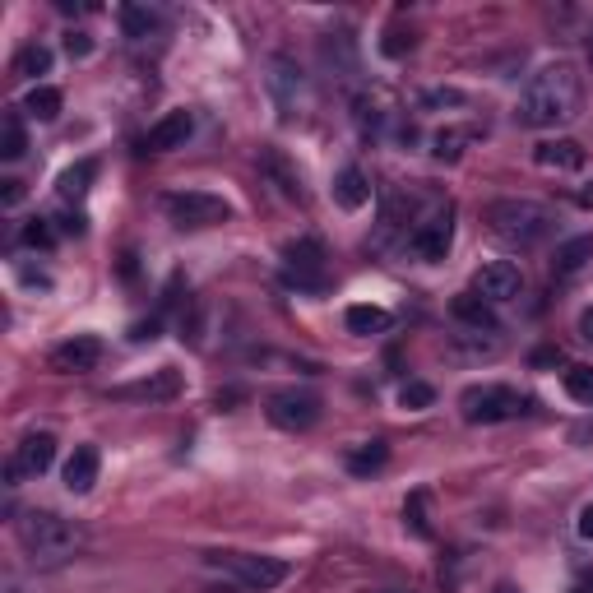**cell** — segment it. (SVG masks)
<instances>
[{"mask_svg":"<svg viewBox=\"0 0 593 593\" xmlns=\"http://www.w3.org/2000/svg\"><path fill=\"white\" fill-rule=\"evenodd\" d=\"M98 362H102V343L93 334H75V339L51 348V366L56 371H93Z\"/></svg>","mask_w":593,"mask_h":593,"instance_id":"obj_14","label":"cell"},{"mask_svg":"<svg viewBox=\"0 0 593 593\" xmlns=\"http://www.w3.org/2000/svg\"><path fill=\"white\" fill-rule=\"evenodd\" d=\"M93 177H98V163H93V158H84V163H75V167H65L61 181H56V195H61L65 204H79L84 195H89Z\"/></svg>","mask_w":593,"mask_h":593,"instance_id":"obj_19","label":"cell"},{"mask_svg":"<svg viewBox=\"0 0 593 593\" xmlns=\"http://www.w3.org/2000/svg\"><path fill=\"white\" fill-rule=\"evenodd\" d=\"M98 468H102V455H98V445H75V455L65 459V487L75 496L93 492V482H98Z\"/></svg>","mask_w":593,"mask_h":593,"instance_id":"obj_16","label":"cell"},{"mask_svg":"<svg viewBox=\"0 0 593 593\" xmlns=\"http://www.w3.org/2000/svg\"><path fill=\"white\" fill-rule=\"evenodd\" d=\"M51 464H56V436H51V431H33V436H24V441H19V450H14V459H10V482H19V478H42Z\"/></svg>","mask_w":593,"mask_h":593,"instance_id":"obj_11","label":"cell"},{"mask_svg":"<svg viewBox=\"0 0 593 593\" xmlns=\"http://www.w3.org/2000/svg\"><path fill=\"white\" fill-rule=\"evenodd\" d=\"M380 51H385V56H404V51H413V33H404V28H390V33H385V42H380Z\"/></svg>","mask_w":593,"mask_h":593,"instance_id":"obj_33","label":"cell"},{"mask_svg":"<svg viewBox=\"0 0 593 593\" xmlns=\"http://www.w3.org/2000/svg\"><path fill=\"white\" fill-rule=\"evenodd\" d=\"M28 153V130H24V112H5V121H0V158L5 163H19Z\"/></svg>","mask_w":593,"mask_h":593,"instance_id":"obj_20","label":"cell"},{"mask_svg":"<svg viewBox=\"0 0 593 593\" xmlns=\"http://www.w3.org/2000/svg\"><path fill=\"white\" fill-rule=\"evenodd\" d=\"M283 265H288V283L292 288H320L325 283V246H320L316 237L306 241H288L283 246Z\"/></svg>","mask_w":593,"mask_h":593,"instance_id":"obj_10","label":"cell"},{"mask_svg":"<svg viewBox=\"0 0 593 593\" xmlns=\"http://www.w3.org/2000/svg\"><path fill=\"white\" fill-rule=\"evenodd\" d=\"M575 529H580V538H584V543H593V501L580 510V524H575Z\"/></svg>","mask_w":593,"mask_h":593,"instance_id":"obj_36","label":"cell"},{"mask_svg":"<svg viewBox=\"0 0 593 593\" xmlns=\"http://www.w3.org/2000/svg\"><path fill=\"white\" fill-rule=\"evenodd\" d=\"M450 311H455L464 325H473V329H496V320H492V306L482 302L478 292H459L455 302H450Z\"/></svg>","mask_w":593,"mask_h":593,"instance_id":"obj_25","label":"cell"},{"mask_svg":"<svg viewBox=\"0 0 593 593\" xmlns=\"http://www.w3.org/2000/svg\"><path fill=\"white\" fill-rule=\"evenodd\" d=\"M404 524L417 533V538H431V524H427V492H413L404 501Z\"/></svg>","mask_w":593,"mask_h":593,"instance_id":"obj_28","label":"cell"},{"mask_svg":"<svg viewBox=\"0 0 593 593\" xmlns=\"http://www.w3.org/2000/svg\"><path fill=\"white\" fill-rule=\"evenodd\" d=\"M195 135V116L190 112H167L158 126L144 135V149L149 153H172V149H186V139Z\"/></svg>","mask_w":593,"mask_h":593,"instance_id":"obj_15","label":"cell"},{"mask_svg":"<svg viewBox=\"0 0 593 593\" xmlns=\"http://www.w3.org/2000/svg\"><path fill=\"white\" fill-rule=\"evenodd\" d=\"M269 70H274V75H269V89H274V102H278V112H283V121L302 116V107H306V79H302V70H297L292 61H283V56H278Z\"/></svg>","mask_w":593,"mask_h":593,"instance_id":"obj_13","label":"cell"},{"mask_svg":"<svg viewBox=\"0 0 593 593\" xmlns=\"http://www.w3.org/2000/svg\"><path fill=\"white\" fill-rule=\"evenodd\" d=\"M450 241H455V209H450V204H436V214L417 223L413 255L417 260H427V265H436V260L450 255Z\"/></svg>","mask_w":593,"mask_h":593,"instance_id":"obj_8","label":"cell"},{"mask_svg":"<svg viewBox=\"0 0 593 593\" xmlns=\"http://www.w3.org/2000/svg\"><path fill=\"white\" fill-rule=\"evenodd\" d=\"M19 543H24L33 566L51 570V566L75 561V552L84 547V529H79L75 519L56 515V510H33V515L19 519Z\"/></svg>","mask_w":593,"mask_h":593,"instance_id":"obj_2","label":"cell"},{"mask_svg":"<svg viewBox=\"0 0 593 593\" xmlns=\"http://www.w3.org/2000/svg\"><path fill=\"white\" fill-rule=\"evenodd\" d=\"M163 209L177 228H218L232 218V204L214 190H177V195H167Z\"/></svg>","mask_w":593,"mask_h":593,"instance_id":"obj_6","label":"cell"},{"mask_svg":"<svg viewBox=\"0 0 593 593\" xmlns=\"http://www.w3.org/2000/svg\"><path fill=\"white\" fill-rule=\"evenodd\" d=\"M130 339H135V343L158 339V320H149V325H135V329H130Z\"/></svg>","mask_w":593,"mask_h":593,"instance_id":"obj_37","label":"cell"},{"mask_svg":"<svg viewBox=\"0 0 593 593\" xmlns=\"http://www.w3.org/2000/svg\"><path fill=\"white\" fill-rule=\"evenodd\" d=\"M51 241H56V232L47 228V218H33V223L24 228V246H42V251H47Z\"/></svg>","mask_w":593,"mask_h":593,"instance_id":"obj_32","label":"cell"},{"mask_svg":"<svg viewBox=\"0 0 593 593\" xmlns=\"http://www.w3.org/2000/svg\"><path fill=\"white\" fill-rule=\"evenodd\" d=\"M501 593H510V589H501Z\"/></svg>","mask_w":593,"mask_h":593,"instance_id":"obj_41","label":"cell"},{"mask_svg":"<svg viewBox=\"0 0 593 593\" xmlns=\"http://www.w3.org/2000/svg\"><path fill=\"white\" fill-rule=\"evenodd\" d=\"M464 144H468V130H455L445 126L431 135V153H436V163H459L464 158Z\"/></svg>","mask_w":593,"mask_h":593,"instance_id":"obj_27","label":"cell"},{"mask_svg":"<svg viewBox=\"0 0 593 593\" xmlns=\"http://www.w3.org/2000/svg\"><path fill=\"white\" fill-rule=\"evenodd\" d=\"M487 228L519 251H529L552 232V209L538 200H496L487 204Z\"/></svg>","mask_w":593,"mask_h":593,"instance_id":"obj_3","label":"cell"},{"mask_svg":"<svg viewBox=\"0 0 593 593\" xmlns=\"http://www.w3.org/2000/svg\"><path fill=\"white\" fill-rule=\"evenodd\" d=\"M181 394V371L163 366V371H153L144 380H130V385H116L112 399H126V404H167V399H177Z\"/></svg>","mask_w":593,"mask_h":593,"instance_id":"obj_12","label":"cell"},{"mask_svg":"<svg viewBox=\"0 0 593 593\" xmlns=\"http://www.w3.org/2000/svg\"><path fill=\"white\" fill-rule=\"evenodd\" d=\"M61 107H65L61 89H51V84H38V89L24 98V107H19V112L33 116V121H56V116H61Z\"/></svg>","mask_w":593,"mask_h":593,"instance_id":"obj_24","label":"cell"},{"mask_svg":"<svg viewBox=\"0 0 593 593\" xmlns=\"http://www.w3.org/2000/svg\"><path fill=\"white\" fill-rule=\"evenodd\" d=\"M385 464H390V445L385 441H366L357 450H348V473H357V478H371Z\"/></svg>","mask_w":593,"mask_h":593,"instance_id":"obj_23","label":"cell"},{"mask_svg":"<svg viewBox=\"0 0 593 593\" xmlns=\"http://www.w3.org/2000/svg\"><path fill=\"white\" fill-rule=\"evenodd\" d=\"M14 70H19V75H47V70H51V51L47 47H24V51H19V61H14Z\"/></svg>","mask_w":593,"mask_h":593,"instance_id":"obj_31","label":"cell"},{"mask_svg":"<svg viewBox=\"0 0 593 593\" xmlns=\"http://www.w3.org/2000/svg\"><path fill=\"white\" fill-rule=\"evenodd\" d=\"M348 329L371 339V334H385L390 329V311H380V306H348Z\"/></svg>","mask_w":593,"mask_h":593,"instance_id":"obj_26","label":"cell"},{"mask_svg":"<svg viewBox=\"0 0 593 593\" xmlns=\"http://www.w3.org/2000/svg\"><path fill=\"white\" fill-rule=\"evenodd\" d=\"M580 204H584V209H593V186H589V190H584V195H580Z\"/></svg>","mask_w":593,"mask_h":593,"instance_id":"obj_39","label":"cell"},{"mask_svg":"<svg viewBox=\"0 0 593 593\" xmlns=\"http://www.w3.org/2000/svg\"><path fill=\"white\" fill-rule=\"evenodd\" d=\"M533 163L538 167H552V172H580L584 167V149L575 139H543L533 149Z\"/></svg>","mask_w":593,"mask_h":593,"instance_id":"obj_17","label":"cell"},{"mask_svg":"<svg viewBox=\"0 0 593 593\" xmlns=\"http://www.w3.org/2000/svg\"><path fill=\"white\" fill-rule=\"evenodd\" d=\"M589 56H593V38H589Z\"/></svg>","mask_w":593,"mask_h":593,"instance_id":"obj_40","label":"cell"},{"mask_svg":"<svg viewBox=\"0 0 593 593\" xmlns=\"http://www.w3.org/2000/svg\"><path fill=\"white\" fill-rule=\"evenodd\" d=\"M65 51L84 61V56H93V38H89V33H70V38H65Z\"/></svg>","mask_w":593,"mask_h":593,"instance_id":"obj_34","label":"cell"},{"mask_svg":"<svg viewBox=\"0 0 593 593\" xmlns=\"http://www.w3.org/2000/svg\"><path fill=\"white\" fill-rule=\"evenodd\" d=\"M580 102H584V79L570 61H556L543 65L538 75L524 84L515 102V121L529 130H552V126H566L580 116Z\"/></svg>","mask_w":593,"mask_h":593,"instance_id":"obj_1","label":"cell"},{"mask_svg":"<svg viewBox=\"0 0 593 593\" xmlns=\"http://www.w3.org/2000/svg\"><path fill=\"white\" fill-rule=\"evenodd\" d=\"M0 186H5V190H0V200H5V204H19V200H24V181H0Z\"/></svg>","mask_w":593,"mask_h":593,"instance_id":"obj_35","label":"cell"},{"mask_svg":"<svg viewBox=\"0 0 593 593\" xmlns=\"http://www.w3.org/2000/svg\"><path fill=\"white\" fill-rule=\"evenodd\" d=\"M566 394L580 399V404H593V366H570L566 371Z\"/></svg>","mask_w":593,"mask_h":593,"instance_id":"obj_30","label":"cell"},{"mask_svg":"<svg viewBox=\"0 0 593 593\" xmlns=\"http://www.w3.org/2000/svg\"><path fill=\"white\" fill-rule=\"evenodd\" d=\"M473 292H478L487 306H501V302H515L524 292V274H519L515 260H492L473 274Z\"/></svg>","mask_w":593,"mask_h":593,"instance_id":"obj_9","label":"cell"},{"mask_svg":"<svg viewBox=\"0 0 593 593\" xmlns=\"http://www.w3.org/2000/svg\"><path fill=\"white\" fill-rule=\"evenodd\" d=\"M214 566H223L241 589L251 593H269L278 584L288 580V561H278V556H251V552H209Z\"/></svg>","mask_w":593,"mask_h":593,"instance_id":"obj_5","label":"cell"},{"mask_svg":"<svg viewBox=\"0 0 593 593\" xmlns=\"http://www.w3.org/2000/svg\"><path fill=\"white\" fill-rule=\"evenodd\" d=\"M580 339H584V343H593V306L580 316Z\"/></svg>","mask_w":593,"mask_h":593,"instance_id":"obj_38","label":"cell"},{"mask_svg":"<svg viewBox=\"0 0 593 593\" xmlns=\"http://www.w3.org/2000/svg\"><path fill=\"white\" fill-rule=\"evenodd\" d=\"M371 200V181H366L362 167H343L339 177H334V204L339 209H362Z\"/></svg>","mask_w":593,"mask_h":593,"instance_id":"obj_18","label":"cell"},{"mask_svg":"<svg viewBox=\"0 0 593 593\" xmlns=\"http://www.w3.org/2000/svg\"><path fill=\"white\" fill-rule=\"evenodd\" d=\"M589 260H593V237H570V241H561V246H556L552 269L561 278H570V274H580Z\"/></svg>","mask_w":593,"mask_h":593,"instance_id":"obj_21","label":"cell"},{"mask_svg":"<svg viewBox=\"0 0 593 593\" xmlns=\"http://www.w3.org/2000/svg\"><path fill=\"white\" fill-rule=\"evenodd\" d=\"M265 413L283 431H311L320 422V394L311 390H278L265 399Z\"/></svg>","mask_w":593,"mask_h":593,"instance_id":"obj_7","label":"cell"},{"mask_svg":"<svg viewBox=\"0 0 593 593\" xmlns=\"http://www.w3.org/2000/svg\"><path fill=\"white\" fill-rule=\"evenodd\" d=\"M459 413L473 427H496V422H515L519 413H529V399L510 385H468L459 394Z\"/></svg>","mask_w":593,"mask_h":593,"instance_id":"obj_4","label":"cell"},{"mask_svg":"<svg viewBox=\"0 0 593 593\" xmlns=\"http://www.w3.org/2000/svg\"><path fill=\"white\" fill-rule=\"evenodd\" d=\"M121 28H126L130 42H144L163 28V14L149 10V5H121Z\"/></svg>","mask_w":593,"mask_h":593,"instance_id":"obj_22","label":"cell"},{"mask_svg":"<svg viewBox=\"0 0 593 593\" xmlns=\"http://www.w3.org/2000/svg\"><path fill=\"white\" fill-rule=\"evenodd\" d=\"M399 404H404L408 413H422V408L436 404V390H431L427 380H408L404 390H399Z\"/></svg>","mask_w":593,"mask_h":593,"instance_id":"obj_29","label":"cell"}]
</instances>
